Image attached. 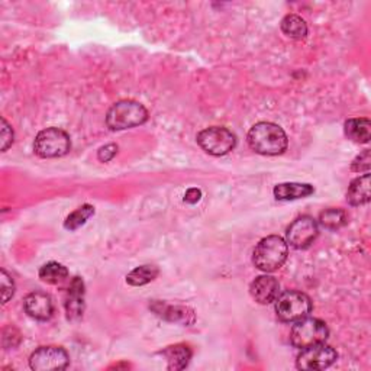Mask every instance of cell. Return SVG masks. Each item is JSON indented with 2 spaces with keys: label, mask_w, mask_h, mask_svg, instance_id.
I'll list each match as a JSON object with an SVG mask.
<instances>
[{
  "label": "cell",
  "mask_w": 371,
  "mask_h": 371,
  "mask_svg": "<svg viewBox=\"0 0 371 371\" xmlns=\"http://www.w3.org/2000/svg\"><path fill=\"white\" fill-rule=\"evenodd\" d=\"M148 119V111L135 100L115 103L106 115V123L112 131H123L143 125Z\"/></svg>",
  "instance_id": "cell-3"
},
{
  "label": "cell",
  "mask_w": 371,
  "mask_h": 371,
  "mask_svg": "<svg viewBox=\"0 0 371 371\" xmlns=\"http://www.w3.org/2000/svg\"><path fill=\"white\" fill-rule=\"evenodd\" d=\"M95 213V208L91 205H83L82 208H79L77 210H74L71 215L67 216V219L64 222L66 229L74 230L77 228H80L82 225L86 224V221L90 218V216Z\"/></svg>",
  "instance_id": "cell-23"
},
{
  "label": "cell",
  "mask_w": 371,
  "mask_h": 371,
  "mask_svg": "<svg viewBox=\"0 0 371 371\" xmlns=\"http://www.w3.org/2000/svg\"><path fill=\"white\" fill-rule=\"evenodd\" d=\"M152 309L156 311L157 315L172 320V322H183V323H193L194 322V315L193 311H190L189 307L184 306H167L164 303H154Z\"/></svg>",
  "instance_id": "cell-17"
},
{
  "label": "cell",
  "mask_w": 371,
  "mask_h": 371,
  "mask_svg": "<svg viewBox=\"0 0 371 371\" xmlns=\"http://www.w3.org/2000/svg\"><path fill=\"white\" fill-rule=\"evenodd\" d=\"M159 275V269L156 266H141L136 267L135 270H132L128 275H127V283L131 286H145L150 282H152L154 278Z\"/></svg>",
  "instance_id": "cell-21"
},
{
  "label": "cell",
  "mask_w": 371,
  "mask_h": 371,
  "mask_svg": "<svg viewBox=\"0 0 371 371\" xmlns=\"http://www.w3.org/2000/svg\"><path fill=\"white\" fill-rule=\"evenodd\" d=\"M287 254V242L282 237L270 235L267 238H262L257 244L253 254V262L258 270L273 273L284 264Z\"/></svg>",
  "instance_id": "cell-2"
},
{
  "label": "cell",
  "mask_w": 371,
  "mask_h": 371,
  "mask_svg": "<svg viewBox=\"0 0 371 371\" xmlns=\"http://www.w3.org/2000/svg\"><path fill=\"white\" fill-rule=\"evenodd\" d=\"M347 200L352 206H361L370 202V174L368 173L351 181L348 192H347Z\"/></svg>",
  "instance_id": "cell-15"
},
{
  "label": "cell",
  "mask_w": 371,
  "mask_h": 371,
  "mask_svg": "<svg viewBox=\"0 0 371 371\" xmlns=\"http://www.w3.org/2000/svg\"><path fill=\"white\" fill-rule=\"evenodd\" d=\"M69 363V354L61 347H41L29 357V365L35 371L64 370Z\"/></svg>",
  "instance_id": "cell-10"
},
{
  "label": "cell",
  "mask_w": 371,
  "mask_h": 371,
  "mask_svg": "<svg viewBox=\"0 0 371 371\" xmlns=\"http://www.w3.org/2000/svg\"><path fill=\"white\" fill-rule=\"evenodd\" d=\"M319 228L318 224L311 216H300L296 221H293L286 232L287 244L293 248L305 250L311 246L318 238Z\"/></svg>",
  "instance_id": "cell-9"
},
{
  "label": "cell",
  "mask_w": 371,
  "mask_h": 371,
  "mask_svg": "<svg viewBox=\"0 0 371 371\" xmlns=\"http://www.w3.org/2000/svg\"><path fill=\"white\" fill-rule=\"evenodd\" d=\"M282 30L291 39H305L307 35V25L298 15H287L282 21Z\"/></svg>",
  "instance_id": "cell-19"
},
{
  "label": "cell",
  "mask_w": 371,
  "mask_h": 371,
  "mask_svg": "<svg viewBox=\"0 0 371 371\" xmlns=\"http://www.w3.org/2000/svg\"><path fill=\"white\" fill-rule=\"evenodd\" d=\"M66 312L70 320H77L84 312V283L80 277H74L67 291Z\"/></svg>",
  "instance_id": "cell-13"
},
{
  "label": "cell",
  "mask_w": 371,
  "mask_h": 371,
  "mask_svg": "<svg viewBox=\"0 0 371 371\" xmlns=\"http://www.w3.org/2000/svg\"><path fill=\"white\" fill-rule=\"evenodd\" d=\"M0 274H2V278H0L2 280V303L6 305L15 293V283L6 270L0 271Z\"/></svg>",
  "instance_id": "cell-24"
},
{
  "label": "cell",
  "mask_w": 371,
  "mask_h": 371,
  "mask_svg": "<svg viewBox=\"0 0 371 371\" xmlns=\"http://www.w3.org/2000/svg\"><path fill=\"white\" fill-rule=\"evenodd\" d=\"M67 277H69V270L63 264H60V262H55V261L46 262V264H44L39 269V278L45 283L58 284L61 282H64Z\"/></svg>",
  "instance_id": "cell-20"
},
{
  "label": "cell",
  "mask_w": 371,
  "mask_h": 371,
  "mask_svg": "<svg viewBox=\"0 0 371 371\" xmlns=\"http://www.w3.org/2000/svg\"><path fill=\"white\" fill-rule=\"evenodd\" d=\"M329 331L323 320L316 318H303L293 325L290 332V343L298 350H305L328 339Z\"/></svg>",
  "instance_id": "cell-4"
},
{
  "label": "cell",
  "mask_w": 371,
  "mask_h": 371,
  "mask_svg": "<svg viewBox=\"0 0 371 371\" xmlns=\"http://www.w3.org/2000/svg\"><path fill=\"white\" fill-rule=\"evenodd\" d=\"M0 138H2V151H6L13 143V131L5 118H2V131H0Z\"/></svg>",
  "instance_id": "cell-26"
},
{
  "label": "cell",
  "mask_w": 371,
  "mask_h": 371,
  "mask_svg": "<svg viewBox=\"0 0 371 371\" xmlns=\"http://www.w3.org/2000/svg\"><path fill=\"white\" fill-rule=\"evenodd\" d=\"M163 355L168 361L170 370H183L188 367L192 359V350L186 344H177L173 347H168L165 351H163Z\"/></svg>",
  "instance_id": "cell-18"
},
{
  "label": "cell",
  "mask_w": 371,
  "mask_h": 371,
  "mask_svg": "<svg viewBox=\"0 0 371 371\" xmlns=\"http://www.w3.org/2000/svg\"><path fill=\"white\" fill-rule=\"evenodd\" d=\"M319 222L327 229H339L348 222V215L343 209H328L320 213Z\"/></svg>",
  "instance_id": "cell-22"
},
{
  "label": "cell",
  "mask_w": 371,
  "mask_h": 371,
  "mask_svg": "<svg viewBox=\"0 0 371 371\" xmlns=\"http://www.w3.org/2000/svg\"><path fill=\"white\" fill-rule=\"evenodd\" d=\"M246 139H248L251 150L261 156H278L286 151L289 144L286 132L271 122L255 123Z\"/></svg>",
  "instance_id": "cell-1"
},
{
  "label": "cell",
  "mask_w": 371,
  "mask_h": 371,
  "mask_svg": "<svg viewBox=\"0 0 371 371\" xmlns=\"http://www.w3.org/2000/svg\"><path fill=\"white\" fill-rule=\"evenodd\" d=\"M273 193L277 200H298L314 194L315 189L307 183H282L275 186Z\"/></svg>",
  "instance_id": "cell-14"
},
{
  "label": "cell",
  "mask_w": 371,
  "mask_h": 371,
  "mask_svg": "<svg viewBox=\"0 0 371 371\" xmlns=\"http://www.w3.org/2000/svg\"><path fill=\"white\" fill-rule=\"evenodd\" d=\"M118 154V145L115 144H107L105 147H102L98 152V159L99 161L102 163H107V161H111L115 156Z\"/></svg>",
  "instance_id": "cell-27"
},
{
  "label": "cell",
  "mask_w": 371,
  "mask_h": 371,
  "mask_svg": "<svg viewBox=\"0 0 371 371\" xmlns=\"http://www.w3.org/2000/svg\"><path fill=\"white\" fill-rule=\"evenodd\" d=\"M338 359L336 351L329 347L322 344H316L312 347H307L305 350H300V354L298 355L296 365L299 370H325L331 367Z\"/></svg>",
  "instance_id": "cell-8"
},
{
  "label": "cell",
  "mask_w": 371,
  "mask_h": 371,
  "mask_svg": "<svg viewBox=\"0 0 371 371\" xmlns=\"http://www.w3.org/2000/svg\"><path fill=\"white\" fill-rule=\"evenodd\" d=\"M35 154L41 159L64 157L71 150V139L69 134L60 128H46L41 131L34 143Z\"/></svg>",
  "instance_id": "cell-5"
},
{
  "label": "cell",
  "mask_w": 371,
  "mask_h": 371,
  "mask_svg": "<svg viewBox=\"0 0 371 371\" xmlns=\"http://www.w3.org/2000/svg\"><path fill=\"white\" fill-rule=\"evenodd\" d=\"M280 291V284L273 275H260L250 286V293L255 302L260 305H269L275 302Z\"/></svg>",
  "instance_id": "cell-12"
},
{
  "label": "cell",
  "mask_w": 371,
  "mask_h": 371,
  "mask_svg": "<svg viewBox=\"0 0 371 371\" xmlns=\"http://www.w3.org/2000/svg\"><path fill=\"white\" fill-rule=\"evenodd\" d=\"M200 199H202V192H200L199 189H194V188L193 189H189L188 192H186V194H184V202L186 203H190V205L197 203Z\"/></svg>",
  "instance_id": "cell-28"
},
{
  "label": "cell",
  "mask_w": 371,
  "mask_h": 371,
  "mask_svg": "<svg viewBox=\"0 0 371 371\" xmlns=\"http://www.w3.org/2000/svg\"><path fill=\"white\" fill-rule=\"evenodd\" d=\"M370 163H371V154L368 150H365L363 154L352 161L351 170L357 173H368L370 172Z\"/></svg>",
  "instance_id": "cell-25"
},
{
  "label": "cell",
  "mask_w": 371,
  "mask_h": 371,
  "mask_svg": "<svg viewBox=\"0 0 371 371\" xmlns=\"http://www.w3.org/2000/svg\"><path fill=\"white\" fill-rule=\"evenodd\" d=\"M197 144L210 156H226L237 145V136L222 127L206 128L197 135Z\"/></svg>",
  "instance_id": "cell-7"
},
{
  "label": "cell",
  "mask_w": 371,
  "mask_h": 371,
  "mask_svg": "<svg viewBox=\"0 0 371 371\" xmlns=\"http://www.w3.org/2000/svg\"><path fill=\"white\" fill-rule=\"evenodd\" d=\"M344 131L351 141L367 144L371 138V123L367 118L348 119L344 125Z\"/></svg>",
  "instance_id": "cell-16"
},
{
  "label": "cell",
  "mask_w": 371,
  "mask_h": 371,
  "mask_svg": "<svg viewBox=\"0 0 371 371\" xmlns=\"http://www.w3.org/2000/svg\"><path fill=\"white\" fill-rule=\"evenodd\" d=\"M24 309L29 318L37 320H48L54 314L51 298L42 291H34L24 300Z\"/></svg>",
  "instance_id": "cell-11"
},
{
  "label": "cell",
  "mask_w": 371,
  "mask_h": 371,
  "mask_svg": "<svg viewBox=\"0 0 371 371\" xmlns=\"http://www.w3.org/2000/svg\"><path fill=\"white\" fill-rule=\"evenodd\" d=\"M312 312V302L302 291H284L283 295L275 299V314L277 318L291 323L298 322Z\"/></svg>",
  "instance_id": "cell-6"
}]
</instances>
